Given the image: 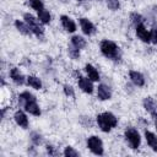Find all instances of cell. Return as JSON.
I'll return each instance as SVG.
<instances>
[{
	"label": "cell",
	"instance_id": "cell-24",
	"mask_svg": "<svg viewBox=\"0 0 157 157\" xmlns=\"http://www.w3.org/2000/svg\"><path fill=\"white\" fill-rule=\"evenodd\" d=\"M67 53H69V56L71 59H74V60H76V59L80 58V49H77L74 45H71V47L67 48Z\"/></svg>",
	"mask_w": 157,
	"mask_h": 157
},
{
	"label": "cell",
	"instance_id": "cell-15",
	"mask_svg": "<svg viewBox=\"0 0 157 157\" xmlns=\"http://www.w3.org/2000/svg\"><path fill=\"white\" fill-rule=\"evenodd\" d=\"M85 71H86V74H87V77H88L91 81L97 82V81L101 80L99 72H98V70H97L93 65H91V64H86V65H85Z\"/></svg>",
	"mask_w": 157,
	"mask_h": 157
},
{
	"label": "cell",
	"instance_id": "cell-13",
	"mask_svg": "<svg viewBox=\"0 0 157 157\" xmlns=\"http://www.w3.org/2000/svg\"><path fill=\"white\" fill-rule=\"evenodd\" d=\"M13 120H15V123H16L20 128H22V129H27V128H28V118H27V115L25 114V112H22V110H16L15 114H13Z\"/></svg>",
	"mask_w": 157,
	"mask_h": 157
},
{
	"label": "cell",
	"instance_id": "cell-19",
	"mask_svg": "<svg viewBox=\"0 0 157 157\" xmlns=\"http://www.w3.org/2000/svg\"><path fill=\"white\" fill-rule=\"evenodd\" d=\"M26 82H27L28 86H31V87L34 88V90H40V88H42V81H40V78L37 77V76H33V75L27 76V77H26Z\"/></svg>",
	"mask_w": 157,
	"mask_h": 157
},
{
	"label": "cell",
	"instance_id": "cell-30",
	"mask_svg": "<svg viewBox=\"0 0 157 157\" xmlns=\"http://www.w3.org/2000/svg\"><path fill=\"white\" fill-rule=\"evenodd\" d=\"M47 152L49 153V155H56L58 152L55 151V147L53 146V145H47Z\"/></svg>",
	"mask_w": 157,
	"mask_h": 157
},
{
	"label": "cell",
	"instance_id": "cell-21",
	"mask_svg": "<svg viewBox=\"0 0 157 157\" xmlns=\"http://www.w3.org/2000/svg\"><path fill=\"white\" fill-rule=\"evenodd\" d=\"M38 20L40 21V23H43V25H48V23L50 22V20H52L50 12H49L48 10H45V9L40 10V11L38 12Z\"/></svg>",
	"mask_w": 157,
	"mask_h": 157
},
{
	"label": "cell",
	"instance_id": "cell-7",
	"mask_svg": "<svg viewBox=\"0 0 157 157\" xmlns=\"http://www.w3.org/2000/svg\"><path fill=\"white\" fill-rule=\"evenodd\" d=\"M78 23H80V27H81V31L83 32V34L86 36H92L96 33V26L86 17H81L78 18Z\"/></svg>",
	"mask_w": 157,
	"mask_h": 157
},
{
	"label": "cell",
	"instance_id": "cell-3",
	"mask_svg": "<svg viewBox=\"0 0 157 157\" xmlns=\"http://www.w3.org/2000/svg\"><path fill=\"white\" fill-rule=\"evenodd\" d=\"M23 20H25V22L31 27L33 34H36L38 38H42V37H43L44 29H43V27L40 26V23H39L40 21L38 20V17H34L32 13H25V15H23Z\"/></svg>",
	"mask_w": 157,
	"mask_h": 157
},
{
	"label": "cell",
	"instance_id": "cell-12",
	"mask_svg": "<svg viewBox=\"0 0 157 157\" xmlns=\"http://www.w3.org/2000/svg\"><path fill=\"white\" fill-rule=\"evenodd\" d=\"M97 98L99 101H108L112 98V90L107 85H99L97 87Z\"/></svg>",
	"mask_w": 157,
	"mask_h": 157
},
{
	"label": "cell",
	"instance_id": "cell-10",
	"mask_svg": "<svg viewBox=\"0 0 157 157\" xmlns=\"http://www.w3.org/2000/svg\"><path fill=\"white\" fill-rule=\"evenodd\" d=\"M60 23H61L63 28L66 32H69V33H74L76 31V28H77L76 27V23L74 22V20L71 17L66 16V15H61L60 16Z\"/></svg>",
	"mask_w": 157,
	"mask_h": 157
},
{
	"label": "cell",
	"instance_id": "cell-27",
	"mask_svg": "<svg viewBox=\"0 0 157 157\" xmlns=\"http://www.w3.org/2000/svg\"><path fill=\"white\" fill-rule=\"evenodd\" d=\"M31 141H32L36 146L40 145V144H42V141H43L42 135H40V134H38V132H32V134H31Z\"/></svg>",
	"mask_w": 157,
	"mask_h": 157
},
{
	"label": "cell",
	"instance_id": "cell-4",
	"mask_svg": "<svg viewBox=\"0 0 157 157\" xmlns=\"http://www.w3.org/2000/svg\"><path fill=\"white\" fill-rule=\"evenodd\" d=\"M124 136H125V140L129 142V145L132 150H137L140 147L141 136H140L139 131L135 128H131V126L126 128L125 131H124Z\"/></svg>",
	"mask_w": 157,
	"mask_h": 157
},
{
	"label": "cell",
	"instance_id": "cell-18",
	"mask_svg": "<svg viewBox=\"0 0 157 157\" xmlns=\"http://www.w3.org/2000/svg\"><path fill=\"white\" fill-rule=\"evenodd\" d=\"M142 105H144V108H145L148 113H151V114L157 110V103H156V101H155L152 97H146V98H144Z\"/></svg>",
	"mask_w": 157,
	"mask_h": 157
},
{
	"label": "cell",
	"instance_id": "cell-22",
	"mask_svg": "<svg viewBox=\"0 0 157 157\" xmlns=\"http://www.w3.org/2000/svg\"><path fill=\"white\" fill-rule=\"evenodd\" d=\"M27 4L29 5V7H32L33 10H36L37 12H39L40 10L44 9V4L42 0H28Z\"/></svg>",
	"mask_w": 157,
	"mask_h": 157
},
{
	"label": "cell",
	"instance_id": "cell-32",
	"mask_svg": "<svg viewBox=\"0 0 157 157\" xmlns=\"http://www.w3.org/2000/svg\"><path fill=\"white\" fill-rule=\"evenodd\" d=\"M77 1H83V0H77Z\"/></svg>",
	"mask_w": 157,
	"mask_h": 157
},
{
	"label": "cell",
	"instance_id": "cell-9",
	"mask_svg": "<svg viewBox=\"0 0 157 157\" xmlns=\"http://www.w3.org/2000/svg\"><path fill=\"white\" fill-rule=\"evenodd\" d=\"M135 33H136V36L139 37V39H141L142 42H145V43H150V42H151V33H150V31L144 26V23L135 26Z\"/></svg>",
	"mask_w": 157,
	"mask_h": 157
},
{
	"label": "cell",
	"instance_id": "cell-26",
	"mask_svg": "<svg viewBox=\"0 0 157 157\" xmlns=\"http://www.w3.org/2000/svg\"><path fill=\"white\" fill-rule=\"evenodd\" d=\"M105 4H107V6H108V9L113 10V11L119 10V7H120L119 0H105Z\"/></svg>",
	"mask_w": 157,
	"mask_h": 157
},
{
	"label": "cell",
	"instance_id": "cell-23",
	"mask_svg": "<svg viewBox=\"0 0 157 157\" xmlns=\"http://www.w3.org/2000/svg\"><path fill=\"white\" fill-rule=\"evenodd\" d=\"M130 20H131V22H132L134 26H137V25L144 23V17L139 12H131L130 13Z\"/></svg>",
	"mask_w": 157,
	"mask_h": 157
},
{
	"label": "cell",
	"instance_id": "cell-2",
	"mask_svg": "<svg viewBox=\"0 0 157 157\" xmlns=\"http://www.w3.org/2000/svg\"><path fill=\"white\" fill-rule=\"evenodd\" d=\"M99 49H101V53L108 59H112V60L120 59V48L113 40L103 39L99 44Z\"/></svg>",
	"mask_w": 157,
	"mask_h": 157
},
{
	"label": "cell",
	"instance_id": "cell-29",
	"mask_svg": "<svg viewBox=\"0 0 157 157\" xmlns=\"http://www.w3.org/2000/svg\"><path fill=\"white\" fill-rule=\"evenodd\" d=\"M150 33H151V42L157 45V25H155L152 27V29L150 31Z\"/></svg>",
	"mask_w": 157,
	"mask_h": 157
},
{
	"label": "cell",
	"instance_id": "cell-11",
	"mask_svg": "<svg viewBox=\"0 0 157 157\" xmlns=\"http://www.w3.org/2000/svg\"><path fill=\"white\" fill-rule=\"evenodd\" d=\"M9 76H10V78H11L16 85H18V86L23 85L25 81H26L23 74H22V72L20 71V69H17V67H11L10 71H9Z\"/></svg>",
	"mask_w": 157,
	"mask_h": 157
},
{
	"label": "cell",
	"instance_id": "cell-5",
	"mask_svg": "<svg viewBox=\"0 0 157 157\" xmlns=\"http://www.w3.org/2000/svg\"><path fill=\"white\" fill-rule=\"evenodd\" d=\"M87 147H88V150L92 153H94L97 156H102L103 152H104V150H103V142L96 135H92V136H90L87 139Z\"/></svg>",
	"mask_w": 157,
	"mask_h": 157
},
{
	"label": "cell",
	"instance_id": "cell-17",
	"mask_svg": "<svg viewBox=\"0 0 157 157\" xmlns=\"http://www.w3.org/2000/svg\"><path fill=\"white\" fill-rule=\"evenodd\" d=\"M15 27H16L17 31H18L21 34H23V36H31V34H32L31 27H29L25 21L16 20V21H15Z\"/></svg>",
	"mask_w": 157,
	"mask_h": 157
},
{
	"label": "cell",
	"instance_id": "cell-16",
	"mask_svg": "<svg viewBox=\"0 0 157 157\" xmlns=\"http://www.w3.org/2000/svg\"><path fill=\"white\" fill-rule=\"evenodd\" d=\"M144 135H145L146 142L151 147V150L155 151V152H157V136L152 131H150V130H145Z\"/></svg>",
	"mask_w": 157,
	"mask_h": 157
},
{
	"label": "cell",
	"instance_id": "cell-6",
	"mask_svg": "<svg viewBox=\"0 0 157 157\" xmlns=\"http://www.w3.org/2000/svg\"><path fill=\"white\" fill-rule=\"evenodd\" d=\"M22 105H23V108H25V110H26L27 113H29V114H32V115H34V117H39L40 113H42L39 105H38V103H37L36 97L32 98V99L26 101Z\"/></svg>",
	"mask_w": 157,
	"mask_h": 157
},
{
	"label": "cell",
	"instance_id": "cell-25",
	"mask_svg": "<svg viewBox=\"0 0 157 157\" xmlns=\"http://www.w3.org/2000/svg\"><path fill=\"white\" fill-rule=\"evenodd\" d=\"M63 153H64V156H66V157H77V156H80L78 151H76V150H75L74 147H71V146H66Z\"/></svg>",
	"mask_w": 157,
	"mask_h": 157
},
{
	"label": "cell",
	"instance_id": "cell-14",
	"mask_svg": "<svg viewBox=\"0 0 157 157\" xmlns=\"http://www.w3.org/2000/svg\"><path fill=\"white\" fill-rule=\"evenodd\" d=\"M129 77H130V81H131L135 86H137V87H142V86L145 85V77H144V75H142L141 72H139V71H135V70L129 71Z\"/></svg>",
	"mask_w": 157,
	"mask_h": 157
},
{
	"label": "cell",
	"instance_id": "cell-1",
	"mask_svg": "<svg viewBox=\"0 0 157 157\" xmlns=\"http://www.w3.org/2000/svg\"><path fill=\"white\" fill-rule=\"evenodd\" d=\"M96 121L98 124V128L103 132H109L112 129H114L118 125V118L110 113V112H103L96 117Z\"/></svg>",
	"mask_w": 157,
	"mask_h": 157
},
{
	"label": "cell",
	"instance_id": "cell-28",
	"mask_svg": "<svg viewBox=\"0 0 157 157\" xmlns=\"http://www.w3.org/2000/svg\"><path fill=\"white\" fill-rule=\"evenodd\" d=\"M63 90H64L65 96H67V97H75V91H74V88H72V86H71V85L65 83V85H64V87H63Z\"/></svg>",
	"mask_w": 157,
	"mask_h": 157
},
{
	"label": "cell",
	"instance_id": "cell-8",
	"mask_svg": "<svg viewBox=\"0 0 157 157\" xmlns=\"http://www.w3.org/2000/svg\"><path fill=\"white\" fill-rule=\"evenodd\" d=\"M77 83H78V87L82 92L85 93H88L91 94L93 92V81H91L88 77H85V76H81L78 75V80H77Z\"/></svg>",
	"mask_w": 157,
	"mask_h": 157
},
{
	"label": "cell",
	"instance_id": "cell-20",
	"mask_svg": "<svg viewBox=\"0 0 157 157\" xmlns=\"http://www.w3.org/2000/svg\"><path fill=\"white\" fill-rule=\"evenodd\" d=\"M71 45L76 47L77 49H83L87 45V42L83 37L81 36H72L71 37Z\"/></svg>",
	"mask_w": 157,
	"mask_h": 157
},
{
	"label": "cell",
	"instance_id": "cell-31",
	"mask_svg": "<svg viewBox=\"0 0 157 157\" xmlns=\"http://www.w3.org/2000/svg\"><path fill=\"white\" fill-rule=\"evenodd\" d=\"M151 115H152V118H153V120H155V126H156V130H157V110H156L155 113H152Z\"/></svg>",
	"mask_w": 157,
	"mask_h": 157
}]
</instances>
